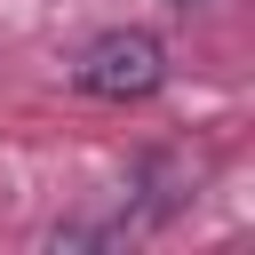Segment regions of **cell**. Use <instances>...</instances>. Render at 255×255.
<instances>
[{
  "mask_svg": "<svg viewBox=\"0 0 255 255\" xmlns=\"http://www.w3.org/2000/svg\"><path fill=\"white\" fill-rule=\"evenodd\" d=\"M72 88L96 96V104H143V96L167 88V40L143 32V24H112L72 56Z\"/></svg>",
  "mask_w": 255,
  "mask_h": 255,
  "instance_id": "6da1fadb",
  "label": "cell"
},
{
  "mask_svg": "<svg viewBox=\"0 0 255 255\" xmlns=\"http://www.w3.org/2000/svg\"><path fill=\"white\" fill-rule=\"evenodd\" d=\"M175 8H191V0H175Z\"/></svg>",
  "mask_w": 255,
  "mask_h": 255,
  "instance_id": "7a4b0ae2",
  "label": "cell"
}]
</instances>
